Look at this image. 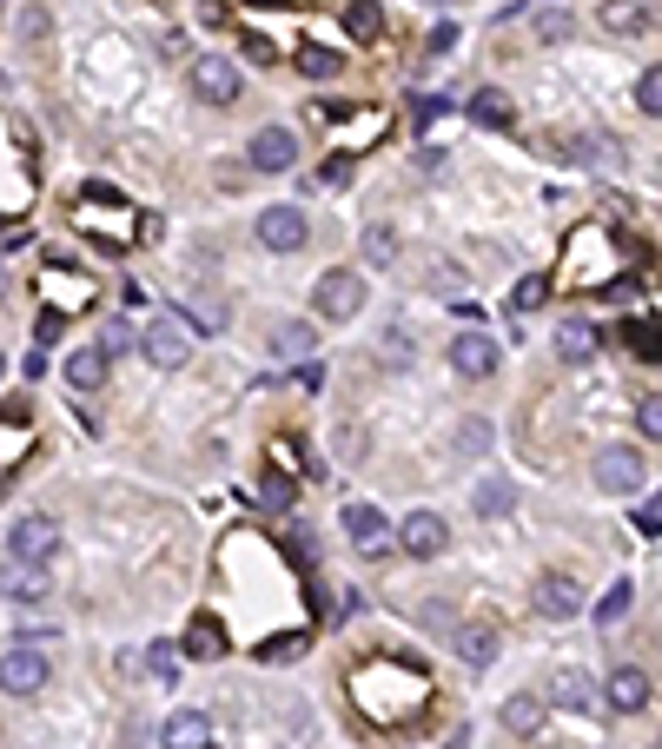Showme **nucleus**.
Returning <instances> with one entry per match:
<instances>
[{
  "label": "nucleus",
  "mask_w": 662,
  "mask_h": 749,
  "mask_svg": "<svg viewBox=\"0 0 662 749\" xmlns=\"http://www.w3.org/2000/svg\"><path fill=\"white\" fill-rule=\"evenodd\" d=\"M46 690V657L33 644H13L0 657V697H40Z\"/></svg>",
  "instance_id": "39448f33"
},
{
  "label": "nucleus",
  "mask_w": 662,
  "mask_h": 749,
  "mask_svg": "<svg viewBox=\"0 0 662 749\" xmlns=\"http://www.w3.org/2000/svg\"><path fill=\"white\" fill-rule=\"evenodd\" d=\"M0 372H7V358H0Z\"/></svg>",
  "instance_id": "c03bdc74"
},
{
  "label": "nucleus",
  "mask_w": 662,
  "mask_h": 749,
  "mask_svg": "<svg viewBox=\"0 0 662 749\" xmlns=\"http://www.w3.org/2000/svg\"><path fill=\"white\" fill-rule=\"evenodd\" d=\"M398 544H404L411 558H444V544H451V524H444L438 511H411V518L398 524Z\"/></svg>",
  "instance_id": "f8f14e48"
},
{
  "label": "nucleus",
  "mask_w": 662,
  "mask_h": 749,
  "mask_svg": "<svg viewBox=\"0 0 662 749\" xmlns=\"http://www.w3.org/2000/svg\"><path fill=\"white\" fill-rule=\"evenodd\" d=\"M497 365H504L497 339H484V332H458V339H451V372H458V378H491Z\"/></svg>",
  "instance_id": "9d476101"
},
{
  "label": "nucleus",
  "mask_w": 662,
  "mask_h": 749,
  "mask_svg": "<svg viewBox=\"0 0 662 749\" xmlns=\"http://www.w3.org/2000/svg\"><path fill=\"white\" fill-rule=\"evenodd\" d=\"M272 345H279L285 358H305V352H312V325H298V319H292V325H279V332H272Z\"/></svg>",
  "instance_id": "473e14b6"
},
{
  "label": "nucleus",
  "mask_w": 662,
  "mask_h": 749,
  "mask_svg": "<svg viewBox=\"0 0 662 749\" xmlns=\"http://www.w3.org/2000/svg\"><path fill=\"white\" fill-rule=\"evenodd\" d=\"M219 651H225V624H219V617H206V611H199V617H192V624H186V657H199V664H212V657H219Z\"/></svg>",
  "instance_id": "412c9836"
},
{
  "label": "nucleus",
  "mask_w": 662,
  "mask_h": 749,
  "mask_svg": "<svg viewBox=\"0 0 662 749\" xmlns=\"http://www.w3.org/2000/svg\"><path fill=\"white\" fill-rule=\"evenodd\" d=\"M365 259H371V266H398V232H391L385 219L365 226Z\"/></svg>",
  "instance_id": "cd10ccee"
},
{
  "label": "nucleus",
  "mask_w": 662,
  "mask_h": 749,
  "mask_svg": "<svg viewBox=\"0 0 662 749\" xmlns=\"http://www.w3.org/2000/svg\"><path fill=\"white\" fill-rule=\"evenodd\" d=\"M597 352H603V332H597L590 319H564V325H557V358H564V365H590Z\"/></svg>",
  "instance_id": "2eb2a0df"
},
{
  "label": "nucleus",
  "mask_w": 662,
  "mask_h": 749,
  "mask_svg": "<svg viewBox=\"0 0 662 749\" xmlns=\"http://www.w3.org/2000/svg\"><path fill=\"white\" fill-rule=\"evenodd\" d=\"M656 749H662V737H656Z\"/></svg>",
  "instance_id": "a18cd8bd"
},
{
  "label": "nucleus",
  "mask_w": 662,
  "mask_h": 749,
  "mask_svg": "<svg viewBox=\"0 0 662 749\" xmlns=\"http://www.w3.org/2000/svg\"><path fill=\"white\" fill-rule=\"evenodd\" d=\"M259 498H265L272 511H285V504L298 498V485H285V471H265V478H259Z\"/></svg>",
  "instance_id": "72a5a7b5"
},
{
  "label": "nucleus",
  "mask_w": 662,
  "mask_h": 749,
  "mask_svg": "<svg viewBox=\"0 0 662 749\" xmlns=\"http://www.w3.org/2000/svg\"><path fill=\"white\" fill-rule=\"evenodd\" d=\"M0 597H13V604H40L46 597V571L40 564H0Z\"/></svg>",
  "instance_id": "a211bd4d"
},
{
  "label": "nucleus",
  "mask_w": 662,
  "mask_h": 749,
  "mask_svg": "<svg viewBox=\"0 0 662 749\" xmlns=\"http://www.w3.org/2000/svg\"><path fill=\"white\" fill-rule=\"evenodd\" d=\"M603 27H610V33H623V40L656 33V27H662V7H643V0H610V7H603Z\"/></svg>",
  "instance_id": "f3484780"
},
{
  "label": "nucleus",
  "mask_w": 662,
  "mask_h": 749,
  "mask_svg": "<svg viewBox=\"0 0 662 749\" xmlns=\"http://www.w3.org/2000/svg\"><path fill=\"white\" fill-rule=\"evenodd\" d=\"M133 352V325H106V339H99V358H126Z\"/></svg>",
  "instance_id": "4c0bfd02"
},
{
  "label": "nucleus",
  "mask_w": 662,
  "mask_h": 749,
  "mask_svg": "<svg viewBox=\"0 0 662 749\" xmlns=\"http://www.w3.org/2000/svg\"><path fill=\"white\" fill-rule=\"evenodd\" d=\"M458 451H464V458H484V451H491V418H464V425H458Z\"/></svg>",
  "instance_id": "2f4dec72"
},
{
  "label": "nucleus",
  "mask_w": 662,
  "mask_h": 749,
  "mask_svg": "<svg viewBox=\"0 0 662 749\" xmlns=\"http://www.w3.org/2000/svg\"><path fill=\"white\" fill-rule=\"evenodd\" d=\"M471 119L491 126V133H511V126H517V106H511L497 86H484V93H471Z\"/></svg>",
  "instance_id": "aec40b11"
},
{
  "label": "nucleus",
  "mask_w": 662,
  "mask_h": 749,
  "mask_svg": "<svg viewBox=\"0 0 662 749\" xmlns=\"http://www.w3.org/2000/svg\"><path fill=\"white\" fill-rule=\"evenodd\" d=\"M312 305H318V319L345 325V319H358V312H365V279H358V272H325V279H318V292H312Z\"/></svg>",
  "instance_id": "7ed1b4c3"
},
{
  "label": "nucleus",
  "mask_w": 662,
  "mask_h": 749,
  "mask_svg": "<svg viewBox=\"0 0 662 749\" xmlns=\"http://www.w3.org/2000/svg\"><path fill=\"white\" fill-rule=\"evenodd\" d=\"M345 27H351V40H378V33H385L378 0H351V7H345Z\"/></svg>",
  "instance_id": "c756f323"
},
{
  "label": "nucleus",
  "mask_w": 662,
  "mask_h": 749,
  "mask_svg": "<svg viewBox=\"0 0 662 749\" xmlns=\"http://www.w3.org/2000/svg\"><path fill=\"white\" fill-rule=\"evenodd\" d=\"M537 611L544 617H577L584 611V591H577V578H564V571H550V578H537Z\"/></svg>",
  "instance_id": "dca6fc26"
},
{
  "label": "nucleus",
  "mask_w": 662,
  "mask_h": 749,
  "mask_svg": "<svg viewBox=\"0 0 662 749\" xmlns=\"http://www.w3.org/2000/svg\"><path fill=\"white\" fill-rule=\"evenodd\" d=\"M537 33H544V40H564V33H570V13H564V7H557V13H544V20H537Z\"/></svg>",
  "instance_id": "58836bf2"
},
{
  "label": "nucleus",
  "mask_w": 662,
  "mask_h": 749,
  "mask_svg": "<svg viewBox=\"0 0 662 749\" xmlns=\"http://www.w3.org/2000/svg\"><path fill=\"white\" fill-rule=\"evenodd\" d=\"M550 285H557L550 272H524V279L511 285V312H537V305L550 299Z\"/></svg>",
  "instance_id": "bb28decb"
},
{
  "label": "nucleus",
  "mask_w": 662,
  "mask_h": 749,
  "mask_svg": "<svg viewBox=\"0 0 662 749\" xmlns=\"http://www.w3.org/2000/svg\"><path fill=\"white\" fill-rule=\"evenodd\" d=\"M471 504H477V518H504V511L517 504V485H511V478H484V485L471 491Z\"/></svg>",
  "instance_id": "b1692460"
},
{
  "label": "nucleus",
  "mask_w": 662,
  "mask_h": 749,
  "mask_svg": "<svg viewBox=\"0 0 662 749\" xmlns=\"http://www.w3.org/2000/svg\"><path fill=\"white\" fill-rule=\"evenodd\" d=\"M312 239V219L298 212V206H265L259 212V246H272V252H298Z\"/></svg>",
  "instance_id": "1a4fd4ad"
},
{
  "label": "nucleus",
  "mask_w": 662,
  "mask_h": 749,
  "mask_svg": "<svg viewBox=\"0 0 662 749\" xmlns=\"http://www.w3.org/2000/svg\"><path fill=\"white\" fill-rule=\"evenodd\" d=\"M603 697H610V710H623V717H637V710H650V670H637V664H623V670H610V684H603Z\"/></svg>",
  "instance_id": "ddd939ff"
},
{
  "label": "nucleus",
  "mask_w": 662,
  "mask_h": 749,
  "mask_svg": "<svg viewBox=\"0 0 662 749\" xmlns=\"http://www.w3.org/2000/svg\"><path fill=\"white\" fill-rule=\"evenodd\" d=\"M60 332H66V312H53V305H40V312H33V345H53Z\"/></svg>",
  "instance_id": "f704fd0d"
},
{
  "label": "nucleus",
  "mask_w": 662,
  "mask_h": 749,
  "mask_svg": "<svg viewBox=\"0 0 662 749\" xmlns=\"http://www.w3.org/2000/svg\"><path fill=\"white\" fill-rule=\"evenodd\" d=\"M544 710H550V697L524 690V697L504 704V730H511V737H537V730H544Z\"/></svg>",
  "instance_id": "6ab92c4d"
},
{
  "label": "nucleus",
  "mask_w": 662,
  "mask_h": 749,
  "mask_svg": "<svg viewBox=\"0 0 662 749\" xmlns=\"http://www.w3.org/2000/svg\"><path fill=\"white\" fill-rule=\"evenodd\" d=\"M66 385H73V392H99V385H106V358H99V345H80V352L66 358Z\"/></svg>",
  "instance_id": "4be33fe9"
},
{
  "label": "nucleus",
  "mask_w": 662,
  "mask_h": 749,
  "mask_svg": "<svg viewBox=\"0 0 662 749\" xmlns=\"http://www.w3.org/2000/svg\"><path fill=\"white\" fill-rule=\"evenodd\" d=\"M637 106H643V113H656V119H662V66H650V73L637 80Z\"/></svg>",
  "instance_id": "c9c22d12"
},
{
  "label": "nucleus",
  "mask_w": 662,
  "mask_h": 749,
  "mask_svg": "<svg viewBox=\"0 0 662 749\" xmlns=\"http://www.w3.org/2000/svg\"><path fill=\"white\" fill-rule=\"evenodd\" d=\"M451 46H458V27H451V20H444V27H438V33H431V53H451Z\"/></svg>",
  "instance_id": "79ce46f5"
},
{
  "label": "nucleus",
  "mask_w": 662,
  "mask_h": 749,
  "mask_svg": "<svg viewBox=\"0 0 662 749\" xmlns=\"http://www.w3.org/2000/svg\"><path fill=\"white\" fill-rule=\"evenodd\" d=\"M146 670H153V677H172V651H166V644H153V651H146Z\"/></svg>",
  "instance_id": "ea45409f"
},
{
  "label": "nucleus",
  "mask_w": 662,
  "mask_h": 749,
  "mask_svg": "<svg viewBox=\"0 0 662 749\" xmlns=\"http://www.w3.org/2000/svg\"><path fill=\"white\" fill-rule=\"evenodd\" d=\"M451 651H458V657H464L471 670H491V657H497V637H491L484 624H464V631L451 637Z\"/></svg>",
  "instance_id": "5701e85b"
},
{
  "label": "nucleus",
  "mask_w": 662,
  "mask_h": 749,
  "mask_svg": "<svg viewBox=\"0 0 662 749\" xmlns=\"http://www.w3.org/2000/svg\"><path fill=\"white\" fill-rule=\"evenodd\" d=\"M338 524H345V538H351L365 558H385L391 524H385V511H378V504H345V511H338Z\"/></svg>",
  "instance_id": "9b49d317"
},
{
  "label": "nucleus",
  "mask_w": 662,
  "mask_h": 749,
  "mask_svg": "<svg viewBox=\"0 0 662 749\" xmlns=\"http://www.w3.org/2000/svg\"><path fill=\"white\" fill-rule=\"evenodd\" d=\"M159 749H212V717L206 710H172L166 730H159Z\"/></svg>",
  "instance_id": "4468645a"
},
{
  "label": "nucleus",
  "mask_w": 662,
  "mask_h": 749,
  "mask_svg": "<svg viewBox=\"0 0 662 749\" xmlns=\"http://www.w3.org/2000/svg\"><path fill=\"white\" fill-rule=\"evenodd\" d=\"M305 644H312V631H279V637L259 644V664H285V657H298Z\"/></svg>",
  "instance_id": "7c9ffc66"
},
{
  "label": "nucleus",
  "mask_w": 662,
  "mask_h": 749,
  "mask_svg": "<svg viewBox=\"0 0 662 749\" xmlns=\"http://www.w3.org/2000/svg\"><path fill=\"white\" fill-rule=\"evenodd\" d=\"M338 66H345V53H332V46H318V40L298 46V73H305V80H332Z\"/></svg>",
  "instance_id": "a878e982"
},
{
  "label": "nucleus",
  "mask_w": 662,
  "mask_h": 749,
  "mask_svg": "<svg viewBox=\"0 0 662 749\" xmlns=\"http://www.w3.org/2000/svg\"><path fill=\"white\" fill-rule=\"evenodd\" d=\"M279 7H292V0H279Z\"/></svg>",
  "instance_id": "37998d69"
},
{
  "label": "nucleus",
  "mask_w": 662,
  "mask_h": 749,
  "mask_svg": "<svg viewBox=\"0 0 662 749\" xmlns=\"http://www.w3.org/2000/svg\"><path fill=\"white\" fill-rule=\"evenodd\" d=\"M550 697H557L564 710H590V704H597V684H590L584 670H557V684H550Z\"/></svg>",
  "instance_id": "393cba45"
},
{
  "label": "nucleus",
  "mask_w": 662,
  "mask_h": 749,
  "mask_svg": "<svg viewBox=\"0 0 662 749\" xmlns=\"http://www.w3.org/2000/svg\"><path fill=\"white\" fill-rule=\"evenodd\" d=\"M139 352H146V365H159V372H179V365H186V325H179L172 312H159V319L139 332Z\"/></svg>",
  "instance_id": "423d86ee"
},
{
  "label": "nucleus",
  "mask_w": 662,
  "mask_h": 749,
  "mask_svg": "<svg viewBox=\"0 0 662 749\" xmlns=\"http://www.w3.org/2000/svg\"><path fill=\"white\" fill-rule=\"evenodd\" d=\"M637 425H643V438H656L662 445V392H650V398L637 405Z\"/></svg>",
  "instance_id": "e433bc0d"
},
{
  "label": "nucleus",
  "mask_w": 662,
  "mask_h": 749,
  "mask_svg": "<svg viewBox=\"0 0 662 749\" xmlns=\"http://www.w3.org/2000/svg\"><path fill=\"white\" fill-rule=\"evenodd\" d=\"M637 531H643V538H662V511H656V504L637 511Z\"/></svg>",
  "instance_id": "a19ab883"
},
{
  "label": "nucleus",
  "mask_w": 662,
  "mask_h": 749,
  "mask_svg": "<svg viewBox=\"0 0 662 749\" xmlns=\"http://www.w3.org/2000/svg\"><path fill=\"white\" fill-rule=\"evenodd\" d=\"M245 166H252V173H292V166H298V139H292V126H259Z\"/></svg>",
  "instance_id": "6e6552de"
},
{
  "label": "nucleus",
  "mask_w": 662,
  "mask_h": 749,
  "mask_svg": "<svg viewBox=\"0 0 662 749\" xmlns=\"http://www.w3.org/2000/svg\"><path fill=\"white\" fill-rule=\"evenodd\" d=\"M345 697L358 704L365 724L391 730V724H418L424 704H431V677L418 657H398V651H371L365 664L345 670Z\"/></svg>",
  "instance_id": "f257e3e1"
},
{
  "label": "nucleus",
  "mask_w": 662,
  "mask_h": 749,
  "mask_svg": "<svg viewBox=\"0 0 662 749\" xmlns=\"http://www.w3.org/2000/svg\"><path fill=\"white\" fill-rule=\"evenodd\" d=\"M630 604H637V584H610L603 597H597V624L610 631V624H623L630 617Z\"/></svg>",
  "instance_id": "c85d7f7f"
},
{
  "label": "nucleus",
  "mask_w": 662,
  "mask_h": 749,
  "mask_svg": "<svg viewBox=\"0 0 662 749\" xmlns=\"http://www.w3.org/2000/svg\"><path fill=\"white\" fill-rule=\"evenodd\" d=\"M597 485H603L610 498H637V491L650 485L643 451H637V445H610V451H597Z\"/></svg>",
  "instance_id": "f03ea898"
},
{
  "label": "nucleus",
  "mask_w": 662,
  "mask_h": 749,
  "mask_svg": "<svg viewBox=\"0 0 662 749\" xmlns=\"http://www.w3.org/2000/svg\"><path fill=\"white\" fill-rule=\"evenodd\" d=\"M192 93H199L206 106H232V100H239V66L219 60V53H199V60H192Z\"/></svg>",
  "instance_id": "0eeeda50"
},
{
  "label": "nucleus",
  "mask_w": 662,
  "mask_h": 749,
  "mask_svg": "<svg viewBox=\"0 0 662 749\" xmlns=\"http://www.w3.org/2000/svg\"><path fill=\"white\" fill-rule=\"evenodd\" d=\"M53 551H60V524H53L46 511L20 518V524L7 531V558H13V564H46Z\"/></svg>",
  "instance_id": "20e7f679"
}]
</instances>
